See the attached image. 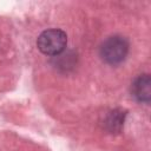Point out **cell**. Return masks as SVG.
Wrapping results in <instances>:
<instances>
[{"instance_id": "cell-1", "label": "cell", "mask_w": 151, "mask_h": 151, "mask_svg": "<svg viewBox=\"0 0 151 151\" xmlns=\"http://www.w3.org/2000/svg\"><path fill=\"white\" fill-rule=\"evenodd\" d=\"M67 44V35L64 31L52 28L44 31L37 40L38 48L47 55H57L61 53Z\"/></svg>"}, {"instance_id": "cell-2", "label": "cell", "mask_w": 151, "mask_h": 151, "mask_svg": "<svg viewBox=\"0 0 151 151\" xmlns=\"http://www.w3.org/2000/svg\"><path fill=\"white\" fill-rule=\"evenodd\" d=\"M129 52V42L125 38L113 35L107 38L100 48L101 58L109 64H119L123 61Z\"/></svg>"}, {"instance_id": "cell-3", "label": "cell", "mask_w": 151, "mask_h": 151, "mask_svg": "<svg viewBox=\"0 0 151 151\" xmlns=\"http://www.w3.org/2000/svg\"><path fill=\"white\" fill-rule=\"evenodd\" d=\"M151 80L149 74H143L137 77L131 86V92L132 96L138 100L143 103H149L150 97H151V90H150Z\"/></svg>"}]
</instances>
